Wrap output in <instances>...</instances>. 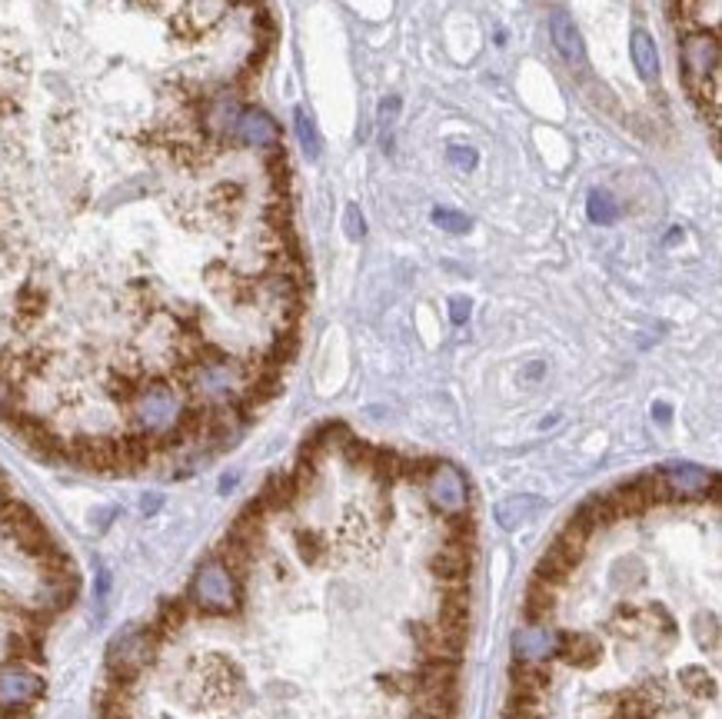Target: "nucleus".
Listing matches in <instances>:
<instances>
[{"label": "nucleus", "instance_id": "423d86ee", "mask_svg": "<svg viewBox=\"0 0 722 719\" xmlns=\"http://www.w3.org/2000/svg\"><path fill=\"white\" fill-rule=\"evenodd\" d=\"M656 476L672 493V499H695L706 497V493H716V473L693 467V463H672V467L656 470Z\"/></svg>", "mask_w": 722, "mask_h": 719}, {"label": "nucleus", "instance_id": "7ed1b4c3", "mask_svg": "<svg viewBox=\"0 0 722 719\" xmlns=\"http://www.w3.org/2000/svg\"><path fill=\"white\" fill-rule=\"evenodd\" d=\"M423 493L426 499L437 506L443 516H460V513H470V483L466 476L453 463H443V460H430V467L423 473Z\"/></svg>", "mask_w": 722, "mask_h": 719}, {"label": "nucleus", "instance_id": "dca6fc26", "mask_svg": "<svg viewBox=\"0 0 722 719\" xmlns=\"http://www.w3.org/2000/svg\"><path fill=\"white\" fill-rule=\"evenodd\" d=\"M343 230H346V236H350V240H360V236L367 234V220H363V213H360V207H356V204H350V207H346V213H343Z\"/></svg>", "mask_w": 722, "mask_h": 719}, {"label": "nucleus", "instance_id": "39448f33", "mask_svg": "<svg viewBox=\"0 0 722 719\" xmlns=\"http://www.w3.org/2000/svg\"><path fill=\"white\" fill-rule=\"evenodd\" d=\"M233 143L244 151H280V127L263 107H244L233 127Z\"/></svg>", "mask_w": 722, "mask_h": 719}, {"label": "nucleus", "instance_id": "4468645a", "mask_svg": "<svg viewBox=\"0 0 722 719\" xmlns=\"http://www.w3.org/2000/svg\"><path fill=\"white\" fill-rule=\"evenodd\" d=\"M682 686L693 692V696H716V679L709 676L706 669H699V666H689V669H682Z\"/></svg>", "mask_w": 722, "mask_h": 719}, {"label": "nucleus", "instance_id": "f3484780", "mask_svg": "<svg viewBox=\"0 0 722 719\" xmlns=\"http://www.w3.org/2000/svg\"><path fill=\"white\" fill-rule=\"evenodd\" d=\"M446 160H450L453 166H460V170H473L477 166V151L473 147H463V143H453L450 151H446Z\"/></svg>", "mask_w": 722, "mask_h": 719}, {"label": "nucleus", "instance_id": "0eeeda50", "mask_svg": "<svg viewBox=\"0 0 722 719\" xmlns=\"http://www.w3.org/2000/svg\"><path fill=\"white\" fill-rule=\"evenodd\" d=\"M549 37H553V47L559 50V57H563L572 70L589 67L583 34H579V27L572 24V17L566 14V11H553V14H549Z\"/></svg>", "mask_w": 722, "mask_h": 719}, {"label": "nucleus", "instance_id": "a211bd4d", "mask_svg": "<svg viewBox=\"0 0 722 719\" xmlns=\"http://www.w3.org/2000/svg\"><path fill=\"white\" fill-rule=\"evenodd\" d=\"M450 317H453V323H466V317H470V300H466V297H456V300H453Z\"/></svg>", "mask_w": 722, "mask_h": 719}, {"label": "nucleus", "instance_id": "20e7f679", "mask_svg": "<svg viewBox=\"0 0 722 719\" xmlns=\"http://www.w3.org/2000/svg\"><path fill=\"white\" fill-rule=\"evenodd\" d=\"M559 633L553 622H523L513 633V656L516 663H549L559 656Z\"/></svg>", "mask_w": 722, "mask_h": 719}, {"label": "nucleus", "instance_id": "f257e3e1", "mask_svg": "<svg viewBox=\"0 0 722 719\" xmlns=\"http://www.w3.org/2000/svg\"><path fill=\"white\" fill-rule=\"evenodd\" d=\"M81 593V573L30 503L0 473V666L43 660L54 626ZM0 719H34V709Z\"/></svg>", "mask_w": 722, "mask_h": 719}, {"label": "nucleus", "instance_id": "1a4fd4ad", "mask_svg": "<svg viewBox=\"0 0 722 719\" xmlns=\"http://www.w3.org/2000/svg\"><path fill=\"white\" fill-rule=\"evenodd\" d=\"M629 54H633V64H636L642 81L646 83L659 81V50H656L653 34H646V30H640V27L633 30V37H629Z\"/></svg>", "mask_w": 722, "mask_h": 719}, {"label": "nucleus", "instance_id": "9d476101", "mask_svg": "<svg viewBox=\"0 0 722 719\" xmlns=\"http://www.w3.org/2000/svg\"><path fill=\"white\" fill-rule=\"evenodd\" d=\"M540 506H543L540 497H509L496 506V520H500L503 530H519L526 520H532L540 513Z\"/></svg>", "mask_w": 722, "mask_h": 719}, {"label": "nucleus", "instance_id": "6e6552de", "mask_svg": "<svg viewBox=\"0 0 722 719\" xmlns=\"http://www.w3.org/2000/svg\"><path fill=\"white\" fill-rule=\"evenodd\" d=\"M473 550H477V546H466V543H456V539H443L437 553L430 556V573L439 576L443 583L470 580Z\"/></svg>", "mask_w": 722, "mask_h": 719}, {"label": "nucleus", "instance_id": "f03ea898", "mask_svg": "<svg viewBox=\"0 0 722 719\" xmlns=\"http://www.w3.org/2000/svg\"><path fill=\"white\" fill-rule=\"evenodd\" d=\"M679 64L682 81L693 104L699 107V117L716 134L719 130V73H722V47L719 34H679Z\"/></svg>", "mask_w": 722, "mask_h": 719}, {"label": "nucleus", "instance_id": "2eb2a0df", "mask_svg": "<svg viewBox=\"0 0 722 719\" xmlns=\"http://www.w3.org/2000/svg\"><path fill=\"white\" fill-rule=\"evenodd\" d=\"M433 223H437L439 230H446V234H466V230L473 227V220H470L466 213H460V210H450V207H437V210H433Z\"/></svg>", "mask_w": 722, "mask_h": 719}, {"label": "nucleus", "instance_id": "9b49d317", "mask_svg": "<svg viewBox=\"0 0 722 719\" xmlns=\"http://www.w3.org/2000/svg\"><path fill=\"white\" fill-rule=\"evenodd\" d=\"M559 656H563L566 663L586 669V666H593L600 660V646H596L593 637H566V633H563V639H559Z\"/></svg>", "mask_w": 722, "mask_h": 719}, {"label": "nucleus", "instance_id": "ddd939ff", "mask_svg": "<svg viewBox=\"0 0 722 719\" xmlns=\"http://www.w3.org/2000/svg\"><path fill=\"white\" fill-rule=\"evenodd\" d=\"M586 210H589V220L600 223V227H609V223H616V217H619V207H616V200L609 197V190H593L586 200Z\"/></svg>", "mask_w": 722, "mask_h": 719}, {"label": "nucleus", "instance_id": "f8f14e48", "mask_svg": "<svg viewBox=\"0 0 722 719\" xmlns=\"http://www.w3.org/2000/svg\"><path fill=\"white\" fill-rule=\"evenodd\" d=\"M293 127H297V140H300L303 153H307L310 160H320V153H323V140H320V134H316L314 117L303 111V107H297V111H293Z\"/></svg>", "mask_w": 722, "mask_h": 719}]
</instances>
